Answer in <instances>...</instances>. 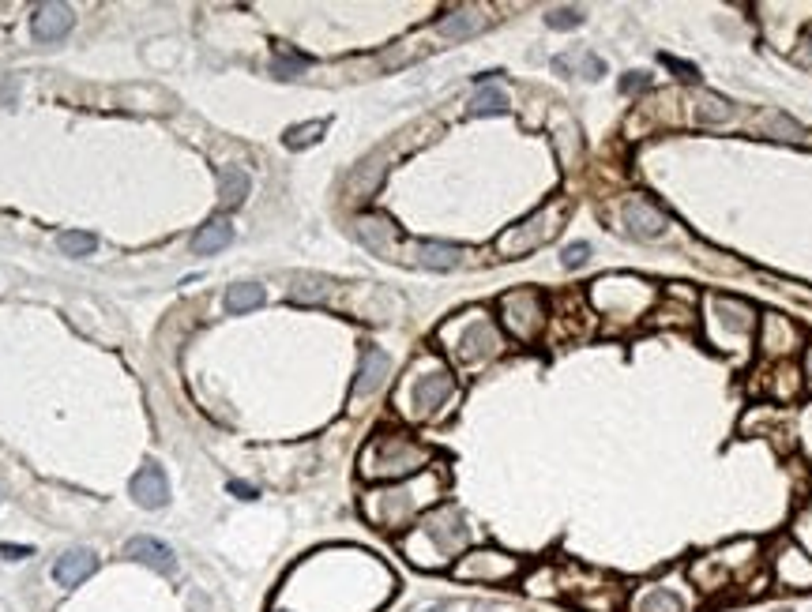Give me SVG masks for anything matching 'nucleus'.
<instances>
[{
    "instance_id": "1",
    "label": "nucleus",
    "mask_w": 812,
    "mask_h": 612,
    "mask_svg": "<svg viewBox=\"0 0 812 612\" xmlns=\"http://www.w3.org/2000/svg\"><path fill=\"white\" fill-rule=\"evenodd\" d=\"M444 489H448V474L437 470V466H429V470L406 477V481L369 489L361 496V515L373 522L376 530L406 534L425 511H433L440 504Z\"/></svg>"
},
{
    "instance_id": "2",
    "label": "nucleus",
    "mask_w": 812,
    "mask_h": 612,
    "mask_svg": "<svg viewBox=\"0 0 812 612\" xmlns=\"http://www.w3.org/2000/svg\"><path fill=\"white\" fill-rule=\"evenodd\" d=\"M399 545H403V556L414 567L444 571V567H452L470 549L467 515L455 504H437L399 537Z\"/></svg>"
},
{
    "instance_id": "3",
    "label": "nucleus",
    "mask_w": 812,
    "mask_h": 612,
    "mask_svg": "<svg viewBox=\"0 0 812 612\" xmlns=\"http://www.w3.org/2000/svg\"><path fill=\"white\" fill-rule=\"evenodd\" d=\"M433 466V451L410 432H376L358 459V474L376 485H395Z\"/></svg>"
},
{
    "instance_id": "4",
    "label": "nucleus",
    "mask_w": 812,
    "mask_h": 612,
    "mask_svg": "<svg viewBox=\"0 0 812 612\" xmlns=\"http://www.w3.org/2000/svg\"><path fill=\"white\" fill-rule=\"evenodd\" d=\"M760 541H730V545H722V549H711L703 552V556H696L692 564H688V579H692V590H700V594H726L730 586H737V582H749V575L760 567Z\"/></svg>"
},
{
    "instance_id": "5",
    "label": "nucleus",
    "mask_w": 812,
    "mask_h": 612,
    "mask_svg": "<svg viewBox=\"0 0 812 612\" xmlns=\"http://www.w3.org/2000/svg\"><path fill=\"white\" fill-rule=\"evenodd\" d=\"M440 342L448 346L455 365L463 368H482L504 353V335H500V327L485 316L482 308L463 312V316L444 323L440 327Z\"/></svg>"
},
{
    "instance_id": "6",
    "label": "nucleus",
    "mask_w": 812,
    "mask_h": 612,
    "mask_svg": "<svg viewBox=\"0 0 812 612\" xmlns=\"http://www.w3.org/2000/svg\"><path fill=\"white\" fill-rule=\"evenodd\" d=\"M455 395H459V387H455L452 372L437 361H422L406 376L403 391H399V410L410 421H437V417L448 414Z\"/></svg>"
},
{
    "instance_id": "7",
    "label": "nucleus",
    "mask_w": 812,
    "mask_h": 612,
    "mask_svg": "<svg viewBox=\"0 0 812 612\" xmlns=\"http://www.w3.org/2000/svg\"><path fill=\"white\" fill-rule=\"evenodd\" d=\"M564 222H568V199L564 196L549 199L546 207H538L534 215H527L523 222H516V226H508V230L500 233L497 252L504 260H523V256H531L538 248H546L564 230Z\"/></svg>"
},
{
    "instance_id": "8",
    "label": "nucleus",
    "mask_w": 812,
    "mask_h": 612,
    "mask_svg": "<svg viewBox=\"0 0 812 612\" xmlns=\"http://www.w3.org/2000/svg\"><path fill=\"white\" fill-rule=\"evenodd\" d=\"M591 297H594V305H598V312L609 316V320H640L643 312L651 308V301H655V290H651V282H643V278L613 275V278L594 282Z\"/></svg>"
},
{
    "instance_id": "9",
    "label": "nucleus",
    "mask_w": 812,
    "mask_h": 612,
    "mask_svg": "<svg viewBox=\"0 0 812 612\" xmlns=\"http://www.w3.org/2000/svg\"><path fill=\"white\" fill-rule=\"evenodd\" d=\"M497 312H500V327L516 338V342L542 338V331H546V323H549L546 297L538 290H527V286H523V290L500 293Z\"/></svg>"
},
{
    "instance_id": "10",
    "label": "nucleus",
    "mask_w": 812,
    "mask_h": 612,
    "mask_svg": "<svg viewBox=\"0 0 812 612\" xmlns=\"http://www.w3.org/2000/svg\"><path fill=\"white\" fill-rule=\"evenodd\" d=\"M452 575L459 582H474V586H504L523 575V560L504 549H467L452 564Z\"/></svg>"
},
{
    "instance_id": "11",
    "label": "nucleus",
    "mask_w": 812,
    "mask_h": 612,
    "mask_svg": "<svg viewBox=\"0 0 812 612\" xmlns=\"http://www.w3.org/2000/svg\"><path fill=\"white\" fill-rule=\"evenodd\" d=\"M797 342H801V331H797V323L790 320V316H782V312H764V316H760V323H756V346H760V353L771 357L775 365H779V361H790Z\"/></svg>"
},
{
    "instance_id": "12",
    "label": "nucleus",
    "mask_w": 812,
    "mask_h": 612,
    "mask_svg": "<svg viewBox=\"0 0 812 612\" xmlns=\"http://www.w3.org/2000/svg\"><path fill=\"white\" fill-rule=\"evenodd\" d=\"M625 609L628 612H692V601L685 597L681 586H670V582H643V586H636V594H628Z\"/></svg>"
},
{
    "instance_id": "13",
    "label": "nucleus",
    "mask_w": 812,
    "mask_h": 612,
    "mask_svg": "<svg viewBox=\"0 0 812 612\" xmlns=\"http://www.w3.org/2000/svg\"><path fill=\"white\" fill-rule=\"evenodd\" d=\"M771 579L786 590H812V556L805 549H797L794 541H786L771 556Z\"/></svg>"
},
{
    "instance_id": "14",
    "label": "nucleus",
    "mask_w": 812,
    "mask_h": 612,
    "mask_svg": "<svg viewBox=\"0 0 812 612\" xmlns=\"http://www.w3.org/2000/svg\"><path fill=\"white\" fill-rule=\"evenodd\" d=\"M621 226H625L636 241H658L670 222H666V215H662L647 196H628L625 203H621Z\"/></svg>"
},
{
    "instance_id": "15",
    "label": "nucleus",
    "mask_w": 812,
    "mask_h": 612,
    "mask_svg": "<svg viewBox=\"0 0 812 612\" xmlns=\"http://www.w3.org/2000/svg\"><path fill=\"white\" fill-rule=\"evenodd\" d=\"M354 237H358L369 252L384 256V260H395V252L403 245V233H399V226H395L388 215H361L358 222H354Z\"/></svg>"
},
{
    "instance_id": "16",
    "label": "nucleus",
    "mask_w": 812,
    "mask_h": 612,
    "mask_svg": "<svg viewBox=\"0 0 812 612\" xmlns=\"http://www.w3.org/2000/svg\"><path fill=\"white\" fill-rule=\"evenodd\" d=\"M132 500L140 507H147V511L166 507V500H170V481H166V470H162L158 462H143L140 470H136V477H132Z\"/></svg>"
},
{
    "instance_id": "17",
    "label": "nucleus",
    "mask_w": 812,
    "mask_h": 612,
    "mask_svg": "<svg viewBox=\"0 0 812 612\" xmlns=\"http://www.w3.org/2000/svg\"><path fill=\"white\" fill-rule=\"evenodd\" d=\"M391 376V357L376 346H365L361 350V365H358V380H354V402L361 398H373Z\"/></svg>"
},
{
    "instance_id": "18",
    "label": "nucleus",
    "mask_w": 812,
    "mask_h": 612,
    "mask_svg": "<svg viewBox=\"0 0 812 612\" xmlns=\"http://www.w3.org/2000/svg\"><path fill=\"white\" fill-rule=\"evenodd\" d=\"M72 23H76V16L68 4H38L31 16V31L38 42H61L64 34L72 31Z\"/></svg>"
},
{
    "instance_id": "19",
    "label": "nucleus",
    "mask_w": 812,
    "mask_h": 612,
    "mask_svg": "<svg viewBox=\"0 0 812 612\" xmlns=\"http://www.w3.org/2000/svg\"><path fill=\"white\" fill-rule=\"evenodd\" d=\"M125 556L136 560V564H147L151 571H158V575H177V556H173L170 545H162L158 537H132Z\"/></svg>"
},
{
    "instance_id": "20",
    "label": "nucleus",
    "mask_w": 812,
    "mask_h": 612,
    "mask_svg": "<svg viewBox=\"0 0 812 612\" xmlns=\"http://www.w3.org/2000/svg\"><path fill=\"white\" fill-rule=\"evenodd\" d=\"M485 27H489V16H485V8H455V12H448V16L437 23L440 38H448V42H463V38H474V34H482Z\"/></svg>"
},
{
    "instance_id": "21",
    "label": "nucleus",
    "mask_w": 812,
    "mask_h": 612,
    "mask_svg": "<svg viewBox=\"0 0 812 612\" xmlns=\"http://www.w3.org/2000/svg\"><path fill=\"white\" fill-rule=\"evenodd\" d=\"M94 567H98V556H94L91 549H68L53 564V579H57V586H79L83 579H91L94 575Z\"/></svg>"
},
{
    "instance_id": "22",
    "label": "nucleus",
    "mask_w": 812,
    "mask_h": 612,
    "mask_svg": "<svg viewBox=\"0 0 812 612\" xmlns=\"http://www.w3.org/2000/svg\"><path fill=\"white\" fill-rule=\"evenodd\" d=\"M463 248L459 245H444V241H418L414 245V263L425 267V271H455L463 263Z\"/></svg>"
},
{
    "instance_id": "23",
    "label": "nucleus",
    "mask_w": 812,
    "mask_h": 612,
    "mask_svg": "<svg viewBox=\"0 0 812 612\" xmlns=\"http://www.w3.org/2000/svg\"><path fill=\"white\" fill-rule=\"evenodd\" d=\"M290 297L297 305H324V301L335 297V282L324 275H297L290 282Z\"/></svg>"
},
{
    "instance_id": "24",
    "label": "nucleus",
    "mask_w": 812,
    "mask_h": 612,
    "mask_svg": "<svg viewBox=\"0 0 812 612\" xmlns=\"http://www.w3.org/2000/svg\"><path fill=\"white\" fill-rule=\"evenodd\" d=\"M692 117L700 124H711V128H715V124H726L734 117V106L715 91H696L692 94Z\"/></svg>"
},
{
    "instance_id": "25",
    "label": "nucleus",
    "mask_w": 812,
    "mask_h": 612,
    "mask_svg": "<svg viewBox=\"0 0 812 612\" xmlns=\"http://www.w3.org/2000/svg\"><path fill=\"white\" fill-rule=\"evenodd\" d=\"M249 188H252V181H249V173L245 169H237V166H226L219 173V203L230 211V207H241L245 203V196H249Z\"/></svg>"
},
{
    "instance_id": "26",
    "label": "nucleus",
    "mask_w": 812,
    "mask_h": 612,
    "mask_svg": "<svg viewBox=\"0 0 812 612\" xmlns=\"http://www.w3.org/2000/svg\"><path fill=\"white\" fill-rule=\"evenodd\" d=\"M234 241V226L226 222V218H211L207 226H203L196 237H192V252H200V256H211V252H219V248H226Z\"/></svg>"
},
{
    "instance_id": "27",
    "label": "nucleus",
    "mask_w": 812,
    "mask_h": 612,
    "mask_svg": "<svg viewBox=\"0 0 812 612\" xmlns=\"http://www.w3.org/2000/svg\"><path fill=\"white\" fill-rule=\"evenodd\" d=\"M760 132L771 139H790V143H805V136H809L794 117H786L779 109H767L764 117H760Z\"/></svg>"
},
{
    "instance_id": "28",
    "label": "nucleus",
    "mask_w": 812,
    "mask_h": 612,
    "mask_svg": "<svg viewBox=\"0 0 812 612\" xmlns=\"http://www.w3.org/2000/svg\"><path fill=\"white\" fill-rule=\"evenodd\" d=\"M508 109V91L497 87V83H482L474 98H470V113L474 117H493V113H504Z\"/></svg>"
},
{
    "instance_id": "29",
    "label": "nucleus",
    "mask_w": 812,
    "mask_h": 612,
    "mask_svg": "<svg viewBox=\"0 0 812 612\" xmlns=\"http://www.w3.org/2000/svg\"><path fill=\"white\" fill-rule=\"evenodd\" d=\"M264 305V286H256V282H237V286H230V293H226V308L234 312V316H241V312H252V308Z\"/></svg>"
},
{
    "instance_id": "30",
    "label": "nucleus",
    "mask_w": 812,
    "mask_h": 612,
    "mask_svg": "<svg viewBox=\"0 0 812 612\" xmlns=\"http://www.w3.org/2000/svg\"><path fill=\"white\" fill-rule=\"evenodd\" d=\"M422 612H519V609L500 605V601H467V597H459V601H433Z\"/></svg>"
},
{
    "instance_id": "31",
    "label": "nucleus",
    "mask_w": 812,
    "mask_h": 612,
    "mask_svg": "<svg viewBox=\"0 0 812 612\" xmlns=\"http://www.w3.org/2000/svg\"><path fill=\"white\" fill-rule=\"evenodd\" d=\"M309 68V57H301V53H294V49L279 46L275 49V61H271V72L279 79H297L301 72Z\"/></svg>"
},
{
    "instance_id": "32",
    "label": "nucleus",
    "mask_w": 812,
    "mask_h": 612,
    "mask_svg": "<svg viewBox=\"0 0 812 612\" xmlns=\"http://www.w3.org/2000/svg\"><path fill=\"white\" fill-rule=\"evenodd\" d=\"M527 594H534V597H561V586H557V564L538 567L531 579H527Z\"/></svg>"
},
{
    "instance_id": "33",
    "label": "nucleus",
    "mask_w": 812,
    "mask_h": 612,
    "mask_svg": "<svg viewBox=\"0 0 812 612\" xmlns=\"http://www.w3.org/2000/svg\"><path fill=\"white\" fill-rule=\"evenodd\" d=\"M324 128H328V121L294 124V128H290V132H286V147H290V151H301V147H313L316 139L324 136Z\"/></svg>"
},
{
    "instance_id": "34",
    "label": "nucleus",
    "mask_w": 812,
    "mask_h": 612,
    "mask_svg": "<svg viewBox=\"0 0 812 612\" xmlns=\"http://www.w3.org/2000/svg\"><path fill=\"white\" fill-rule=\"evenodd\" d=\"M57 245H61L64 256H91L98 241H94L91 233H83V230H68V233H61V237H57Z\"/></svg>"
},
{
    "instance_id": "35",
    "label": "nucleus",
    "mask_w": 812,
    "mask_h": 612,
    "mask_svg": "<svg viewBox=\"0 0 812 612\" xmlns=\"http://www.w3.org/2000/svg\"><path fill=\"white\" fill-rule=\"evenodd\" d=\"M384 173H388V166H380L376 158H369V162H361V169H358V173H354V188L369 196V192H373L376 184H380V177H384Z\"/></svg>"
},
{
    "instance_id": "36",
    "label": "nucleus",
    "mask_w": 812,
    "mask_h": 612,
    "mask_svg": "<svg viewBox=\"0 0 812 612\" xmlns=\"http://www.w3.org/2000/svg\"><path fill=\"white\" fill-rule=\"evenodd\" d=\"M579 23H583V8H553V12H546V27H553V31H576Z\"/></svg>"
},
{
    "instance_id": "37",
    "label": "nucleus",
    "mask_w": 812,
    "mask_h": 612,
    "mask_svg": "<svg viewBox=\"0 0 812 612\" xmlns=\"http://www.w3.org/2000/svg\"><path fill=\"white\" fill-rule=\"evenodd\" d=\"M587 260H591V245H587V241H576V245H568V248H564V256H561V263L568 267V271L583 267Z\"/></svg>"
},
{
    "instance_id": "38",
    "label": "nucleus",
    "mask_w": 812,
    "mask_h": 612,
    "mask_svg": "<svg viewBox=\"0 0 812 612\" xmlns=\"http://www.w3.org/2000/svg\"><path fill=\"white\" fill-rule=\"evenodd\" d=\"M794 534H797V541H805V552L812 556V507H805V511H801Z\"/></svg>"
},
{
    "instance_id": "39",
    "label": "nucleus",
    "mask_w": 812,
    "mask_h": 612,
    "mask_svg": "<svg viewBox=\"0 0 812 612\" xmlns=\"http://www.w3.org/2000/svg\"><path fill=\"white\" fill-rule=\"evenodd\" d=\"M662 64H666V68H673V72H677L681 79H688V83H692V79H700V68H692V64L677 61V57H666V53H662Z\"/></svg>"
},
{
    "instance_id": "40",
    "label": "nucleus",
    "mask_w": 812,
    "mask_h": 612,
    "mask_svg": "<svg viewBox=\"0 0 812 612\" xmlns=\"http://www.w3.org/2000/svg\"><path fill=\"white\" fill-rule=\"evenodd\" d=\"M651 87V76L647 72H628L625 79H621V91L632 94V91H647Z\"/></svg>"
},
{
    "instance_id": "41",
    "label": "nucleus",
    "mask_w": 812,
    "mask_h": 612,
    "mask_svg": "<svg viewBox=\"0 0 812 612\" xmlns=\"http://www.w3.org/2000/svg\"><path fill=\"white\" fill-rule=\"evenodd\" d=\"M0 552H4V560H27L31 556L27 545H0Z\"/></svg>"
},
{
    "instance_id": "42",
    "label": "nucleus",
    "mask_w": 812,
    "mask_h": 612,
    "mask_svg": "<svg viewBox=\"0 0 812 612\" xmlns=\"http://www.w3.org/2000/svg\"><path fill=\"white\" fill-rule=\"evenodd\" d=\"M801 376H805V387L812 391V342L805 346V357H801Z\"/></svg>"
},
{
    "instance_id": "43",
    "label": "nucleus",
    "mask_w": 812,
    "mask_h": 612,
    "mask_svg": "<svg viewBox=\"0 0 812 612\" xmlns=\"http://www.w3.org/2000/svg\"><path fill=\"white\" fill-rule=\"evenodd\" d=\"M230 492H234V496H241V500H256V489H252V485H245V481H230Z\"/></svg>"
},
{
    "instance_id": "44",
    "label": "nucleus",
    "mask_w": 812,
    "mask_h": 612,
    "mask_svg": "<svg viewBox=\"0 0 812 612\" xmlns=\"http://www.w3.org/2000/svg\"><path fill=\"white\" fill-rule=\"evenodd\" d=\"M779 612H790V609H779Z\"/></svg>"
},
{
    "instance_id": "45",
    "label": "nucleus",
    "mask_w": 812,
    "mask_h": 612,
    "mask_svg": "<svg viewBox=\"0 0 812 612\" xmlns=\"http://www.w3.org/2000/svg\"><path fill=\"white\" fill-rule=\"evenodd\" d=\"M275 612H282V609H275Z\"/></svg>"
}]
</instances>
